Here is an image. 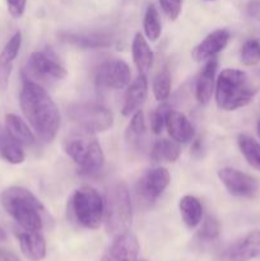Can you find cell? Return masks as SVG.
<instances>
[{
    "label": "cell",
    "mask_w": 260,
    "mask_h": 261,
    "mask_svg": "<svg viewBox=\"0 0 260 261\" xmlns=\"http://www.w3.org/2000/svg\"><path fill=\"white\" fill-rule=\"evenodd\" d=\"M19 105L25 120L30 122L36 137L42 143H51L60 127L58 106L40 83L23 78Z\"/></svg>",
    "instance_id": "obj_1"
},
{
    "label": "cell",
    "mask_w": 260,
    "mask_h": 261,
    "mask_svg": "<svg viewBox=\"0 0 260 261\" xmlns=\"http://www.w3.org/2000/svg\"><path fill=\"white\" fill-rule=\"evenodd\" d=\"M0 203L24 231H42L46 209L32 191L22 186H10L2 193Z\"/></svg>",
    "instance_id": "obj_2"
},
{
    "label": "cell",
    "mask_w": 260,
    "mask_h": 261,
    "mask_svg": "<svg viewBox=\"0 0 260 261\" xmlns=\"http://www.w3.org/2000/svg\"><path fill=\"white\" fill-rule=\"evenodd\" d=\"M255 93L256 89L251 86L247 74L239 69H224L217 78L214 97L219 110L242 109L252 101Z\"/></svg>",
    "instance_id": "obj_3"
},
{
    "label": "cell",
    "mask_w": 260,
    "mask_h": 261,
    "mask_svg": "<svg viewBox=\"0 0 260 261\" xmlns=\"http://www.w3.org/2000/svg\"><path fill=\"white\" fill-rule=\"evenodd\" d=\"M64 150L83 175H96L103 168L105 153L94 134L83 130L74 133L64 140Z\"/></svg>",
    "instance_id": "obj_4"
},
{
    "label": "cell",
    "mask_w": 260,
    "mask_h": 261,
    "mask_svg": "<svg viewBox=\"0 0 260 261\" xmlns=\"http://www.w3.org/2000/svg\"><path fill=\"white\" fill-rule=\"evenodd\" d=\"M105 227L110 236L116 237L129 231L133 221L132 199L126 184H112L105 195Z\"/></svg>",
    "instance_id": "obj_5"
},
{
    "label": "cell",
    "mask_w": 260,
    "mask_h": 261,
    "mask_svg": "<svg viewBox=\"0 0 260 261\" xmlns=\"http://www.w3.org/2000/svg\"><path fill=\"white\" fill-rule=\"evenodd\" d=\"M71 218L87 229H97L103 222L105 200L101 194L91 186H82L69 199Z\"/></svg>",
    "instance_id": "obj_6"
},
{
    "label": "cell",
    "mask_w": 260,
    "mask_h": 261,
    "mask_svg": "<svg viewBox=\"0 0 260 261\" xmlns=\"http://www.w3.org/2000/svg\"><path fill=\"white\" fill-rule=\"evenodd\" d=\"M66 114L79 130L91 134L107 132L114 125V114L106 106L96 102L73 103L68 107Z\"/></svg>",
    "instance_id": "obj_7"
},
{
    "label": "cell",
    "mask_w": 260,
    "mask_h": 261,
    "mask_svg": "<svg viewBox=\"0 0 260 261\" xmlns=\"http://www.w3.org/2000/svg\"><path fill=\"white\" fill-rule=\"evenodd\" d=\"M66 75V69L59 61L55 54L50 51H35L31 54L23 70V78L31 79L40 84L63 81Z\"/></svg>",
    "instance_id": "obj_8"
},
{
    "label": "cell",
    "mask_w": 260,
    "mask_h": 261,
    "mask_svg": "<svg viewBox=\"0 0 260 261\" xmlns=\"http://www.w3.org/2000/svg\"><path fill=\"white\" fill-rule=\"evenodd\" d=\"M171 182V175L165 167H154L145 171L134 186L135 199L138 206L149 209L165 193Z\"/></svg>",
    "instance_id": "obj_9"
},
{
    "label": "cell",
    "mask_w": 260,
    "mask_h": 261,
    "mask_svg": "<svg viewBox=\"0 0 260 261\" xmlns=\"http://www.w3.org/2000/svg\"><path fill=\"white\" fill-rule=\"evenodd\" d=\"M132 81L130 66L120 59H110L99 64L94 73V82L98 88L122 89Z\"/></svg>",
    "instance_id": "obj_10"
},
{
    "label": "cell",
    "mask_w": 260,
    "mask_h": 261,
    "mask_svg": "<svg viewBox=\"0 0 260 261\" xmlns=\"http://www.w3.org/2000/svg\"><path fill=\"white\" fill-rule=\"evenodd\" d=\"M218 177L226 190L236 198H254L260 190V182L257 178L236 168H221L218 171Z\"/></svg>",
    "instance_id": "obj_11"
},
{
    "label": "cell",
    "mask_w": 260,
    "mask_h": 261,
    "mask_svg": "<svg viewBox=\"0 0 260 261\" xmlns=\"http://www.w3.org/2000/svg\"><path fill=\"white\" fill-rule=\"evenodd\" d=\"M139 242L135 234L127 231L114 237V241L105 252L102 261H137Z\"/></svg>",
    "instance_id": "obj_12"
},
{
    "label": "cell",
    "mask_w": 260,
    "mask_h": 261,
    "mask_svg": "<svg viewBox=\"0 0 260 261\" xmlns=\"http://www.w3.org/2000/svg\"><path fill=\"white\" fill-rule=\"evenodd\" d=\"M260 257V231H251L224 251V261H251Z\"/></svg>",
    "instance_id": "obj_13"
},
{
    "label": "cell",
    "mask_w": 260,
    "mask_h": 261,
    "mask_svg": "<svg viewBox=\"0 0 260 261\" xmlns=\"http://www.w3.org/2000/svg\"><path fill=\"white\" fill-rule=\"evenodd\" d=\"M229 36H231L229 31L226 28H218V30L213 31L193 48L191 56L198 63L216 58V55H218L221 51L226 48L229 41Z\"/></svg>",
    "instance_id": "obj_14"
},
{
    "label": "cell",
    "mask_w": 260,
    "mask_h": 261,
    "mask_svg": "<svg viewBox=\"0 0 260 261\" xmlns=\"http://www.w3.org/2000/svg\"><path fill=\"white\" fill-rule=\"evenodd\" d=\"M218 69V60L212 58L204 63L195 82V97L200 105H208L216 89V74Z\"/></svg>",
    "instance_id": "obj_15"
},
{
    "label": "cell",
    "mask_w": 260,
    "mask_h": 261,
    "mask_svg": "<svg viewBox=\"0 0 260 261\" xmlns=\"http://www.w3.org/2000/svg\"><path fill=\"white\" fill-rule=\"evenodd\" d=\"M61 40L71 46L79 48H89V50H97V48H106L114 43L111 33L106 32H66L61 33Z\"/></svg>",
    "instance_id": "obj_16"
},
{
    "label": "cell",
    "mask_w": 260,
    "mask_h": 261,
    "mask_svg": "<svg viewBox=\"0 0 260 261\" xmlns=\"http://www.w3.org/2000/svg\"><path fill=\"white\" fill-rule=\"evenodd\" d=\"M20 46H22V33L17 31L5 43L4 48L0 53V92H4L9 86L13 63L19 54Z\"/></svg>",
    "instance_id": "obj_17"
},
{
    "label": "cell",
    "mask_w": 260,
    "mask_h": 261,
    "mask_svg": "<svg viewBox=\"0 0 260 261\" xmlns=\"http://www.w3.org/2000/svg\"><path fill=\"white\" fill-rule=\"evenodd\" d=\"M148 94V81L145 74L139 73V75L127 86L124 96L121 112L124 116H130L135 111L140 110L145 102Z\"/></svg>",
    "instance_id": "obj_18"
},
{
    "label": "cell",
    "mask_w": 260,
    "mask_h": 261,
    "mask_svg": "<svg viewBox=\"0 0 260 261\" xmlns=\"http://www.w3.org/2000/svg\"><path fill=\"white\" fill-rule=\"evenodd\" d=\"M166 127H167L171 139L180 143V144L191 142L195 137V130H194L193 124L183 112L172 110L170 116H168L167 122H166Z\"/></svg>",
    "instance_id": "obj_19"
},
{
    "label": "cell",
    "mask_w": 260,
    "mask_h": 261,
    "mask_svg": "<svg viewBox=\"0 0 260 261\" xmlns=\"http://www.w3.org/2000/svg\"><path fill=\"white\" fill-rule=\"evenodd\" d=\"M5 133L9 135L12 139L18 142L22 145H33L37 140V137L27 125V122L22 117L17 116L14 114H7L4 119Z\"/></svg>",
    "instance_id": "obj_20"
},
{
    "label": "cell",
    "mask_w": 260,
    "mask_h": 261,
    "mask_svg": "<svg viewBox=\"0 0 260 261\" xmlns=\"http://www.w3.org/2000/svg\"><path fill=\"white\" fill-rule=\"evenodd\" d=\"M18 241L22 252L27 259L40 261L46 256V242L40 232L23 231L18 233Z\"/></svg>",
    "instance_id": "obj_21"
},
{
    "label": "cell",
    "mask_w": 260,
    "mask_h": 261,
    "mask_svg": "<svg viewBox=\"0 0 260 261\" xmlns=\"http://www.w3.org/2000/svg\"><path fill=\"white\" fill-rule=\"evenodd\" d=\"M132 55L135 66H137L139 73L145 74L152 68L154 55H153V51L150 48V46L148 45L147 38L140 32L135 33L134 38H133Z\"/></svg>",
    "instance_id": "obj_22"
},
{
    "label": "cell",
    "mask_w": 260,
    "mask_h": 261,
    "mask_svg": "<svg viewBox=\"0 0 260 261\" xmlns=\"http://www.w3.org/2000/svg\"><path fill=\"white\" fill-rule=\"evenodd\" d=\"M181 218L189 228H195L203 219V205L200 200L193 195H185L178 201Z\"/></svg>",
    "instance_id": "obj_23"
},
{
    "label": "cell",
    "mask_w": 260,
    "mask_h": 261,
    "mask_svg": "<svg viewBox=\"0 0 260 261\" xmlns=\"http://www.w3.org/2000/svg\"><path fill=\"white\" fill-rule=\"evenodd\" d=\"M181 154L180 143L173 139H160L153 144L150 158L154 163H175Z\"/></svg>",
    "instance_id": "obj_24"
},
{
    "label": "cell",
    "mask_w": 260,
    "mask_h": 261,
    "mask_svg": "<svg viewBox=\"0 0 260 261\" xmlns=\"http://www.w3.org/2000/svg\"><path fill=\"white\" fill-rule=\"evenodd\" d=\"M0 157L10 165H20L24 162L25 154L23 145L5 134H0Z\"/></svg>",
    "instance_id": "obj_25"
},
{
    "label": "cell",
    "mask_w": 260,
    "mask_h": 261,
    "mask_svg": "<svg viewBox=\"0 0 260 261\" xmlns=\"http://www.w3.org/2000/svg\"><path fill=\"white\" fill-rule=\"evenodd\" d=\"M237 144L246 162L260 172V143L250 135L241 134L237 138Z\"/></svg>",
    "instance_id": "obj_26"
},
{
    "label": "cell",
    "mask_w": 260,
    "mask_h": 261,
    "mask_svg": "<svg viewBox=\"0 0 260 261\" xmlns=\"http://www.w3.org/2000/svg\"><path fill=\"white\" fill-rule=\"evenodd\" d=\"M145 132H147V125H145L144 112L142 110H138L132 115V119H130L129 125H127V143H130L132 147H139L142 144Z\"/></svg>",
    "instance_id": "obj_27"
},
{
    "label": "cell",
    "mask_w": 260,
    "mask_h": 261,
    "mask_svg": "<svg viewBox=\"0 0 260 261\" xmlns=\"http://www.w3.org/2000/svg\"><path fill=\"white\" fill-rule=\"evenodd\" d=\"M143 28H144L145 37L154 42L161 37L162 33V23L158 9L154 4H149L145 9L144 19H143Z\"/></svg>",
    "instance_id": "obj_28"
},
{
    "label": "cell",
    "mask_w": 260,
    "mask_h": 261,
    "mask_svg": "<svg viewBox=\"0 0 260 261\" xmlns=\"http://www.w3.org/2000/svg\"><path fill=\"white\" fill-rule=\"evenodd\" d=\"M171 87H172V81H171L170 71L167 69H163L153 79L152 88L155 99L160 102L166 101L171 94Z\"/></svg>",
    "instance_id": "obj_29"
},
{
    "label": "cell",
    "mask_w": 260,
    "mask_h": 261,
    "mask_svg": "<svg viewBox=\"0 0 260 261\" xmlns=\"http://www.w3.org/2000/svg\"><path fill=\"white\" fill-rule=\"evenodd\" d=\"M171 111H172V107L166 101L161 102L152 111V114H150V129L155 135H160L163 132Z\"/></svg>",
    "instance_id": "obj_30"
},
{
    "label": "cell",
    "mask_w": 260,
    "mask_h": 261,
    "mask_svg": "<svg viewBox=\"0 0 260 261\" xmlns=\"http://www.w3.org/2000/svg\"><path fill=\"white\" fill-rule=\"evenodd\" d=\"M240 59L245 66H254L260 63V42L254 38L245 41L240 53Z\"/></svg>",
    "instance_id": "obj_31"
},
{
    "label": "cell",
    "mask_w": 260,
    "mask_h": 261,
    "mask_svg": "<svg viewBox=\"0 0 260 261\" xmlns=\"http://www.w3.org/2000/svg\"><path fill=\"white\" fill-rule=\"evenodd\" d=\"M221 233V224L213 216H206L198 232V237L203 241H213Z\"/></svg>",
    "instance_id": "obj_32"
},
{
    "label": "cell",
    "mask_w": 260,
    "mask_h": 261,
    "mask_svg": "<svg viewBox=\"0 0 260 261\" xmlns=\"http://www.w3.org/2000/svg\"><path fill=\"white\" fill-rule=\"evenodd\" d=\"M160 4L163 13L171 20L177 19L183 9V0H160Z\"/></svg>",
    "instance_id": "obj_33"
},
{
    "label": "cell",
    "mask_w": 260,
    "mask_h": 261,
    "mask_svg": "<svg viewBox=\"0 0 260 261\" xmlns=\"http://www.w3.org/2000/svg\"><path fill=\"white\" fill-rule=\"evenodd\" d=\"M9 14L13 18H20L24 14L27 0H5Z\"/></svg>",
    "instance_id": "obj_34"
},
{
    "label": "cell",
    "mask_w": 260,
    "mask_h": 261,
    "mask_svg": "<svg viewBox=\"0 0 260 261\" xmlns=\"http://www.w3.org/2000/svg\"><path fill=\"white\" fill-rule=\"evenodd\" d=\"M247 14L252 18V19L260 22V2L259 0H252L247 5Z\"/></svg>",
    "instance_id": "obj_35"
},
{
    "label": "cell",
    "mask_w": 260,
    "mask_h": 261,
    "mask_svg": "<svg viewBox=\"0 0 260 261\" xmlns=\"http://www.w3.org/2000/svg\"><path fill=\"white\" fill-rule=\"evenodd\" d=\"M0 261H20L15 256L14 254H12L10 251L8 250H4L0 247Z\"/></svg>",
    "instance_id": "obj_36"
},
{
    "label": "cell",
    "mask_w": 260,
    "mask_h": 261,
    "mask_svg": "<svg viewBox=\"0 0 260 261\" xmlns=\"http://www.w3.org/2000/svg\"><path fill=\"white\" fill-rule=\"evenodd\" d=\"M5 240H7V233H5L4 229H3L2 227H0V242L5 241Z\"/></svg>",
    "instance_id": "obj_37"
},
{
    "label": "cell",
    "mask_w": 260,
    "mask_h": 261,
    "mask_svg": "<svg viewBox=\"0 0 260 261\" xmlns=\"http://www.w3.org/2000/svg\"><path fill=\"white\" fill-rule=\"evenodd\" d=\"M256 132H257V135H259L260 138V120L257 121V125H256Z\"/></svg>",
    "instance_id": "obj_38"
},
{
    "label": "cell",
    "mask_w": 260,
    "mask_h": 261,
    "mask_svg": "<svg viewBox=\"0 0 260 261\" xmlns=\"http://www.w3.org/2000/svg\"><path fill=\"white\" fill-rule=\"evenodd\" d=\"M205 2H214V0H205Z\"/></svg>",
    "instance_id": "obj_39"
}]
</instances>
